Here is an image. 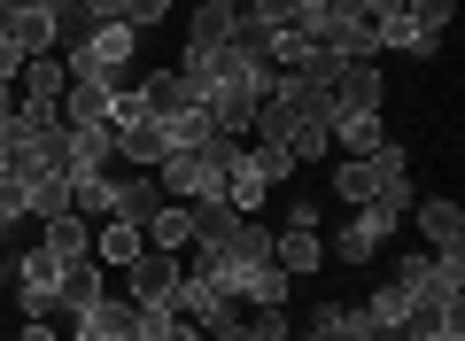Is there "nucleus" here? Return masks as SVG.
I'll list each match as a JSON object with an SVG mask.
<instances>
[{"mask_svg": "<svg viewBox=\"0 0 465 341\" xmlns=\"http://www.w3.org/2000/svg\"><path fill=\"white\" fill-rule=\"evenodd\" d=\"M232 163H241V140H202V147H171L163 163H155V186H163V202H225V179Z\"/></svg>", "mask_w": 465, "mask_h": 341, "instance_id": "f257e3e1", "label": "nucleus"}, {"mask_svg": "<svg viewBox=\"0 0 465 341\" xmlns=\"http://www.w3.org/2000/svg\"><path fill=\"white\" fill-rule=\"evenodd\" d=\"M171 310H179L186 326H202V334H217V326L241 318L232 287H225V279H210V272H179V295H171Z\"/></svg>", "mask_w": 465, "mask_h": 341, "instance_id": "f03ea898", "label": "nucleus"}, {"mask_svg": "<svg viewBox=\"0 0 465 341\" xmlns=\"http://www.w3.org/2000/svg\"><path fill=\"white\" fill-rule=\"evenodd\" d=\"M54 272H63V264L47 256V248H16V279H8V287H16V303H24V318H54V310H63V295H54Z\"/></svg>", "mask_w": 465, "mask_h": 341, "instance_id": "7ed1b4c3", "label": "nucleus"}, {"mask_svg": "<svg viewBox=\"0 0 465 341\" xmlns=\"http://www.w3.org/2000/svg\"><path fill=\"white\" fill-rule=\"evenodd\" d=\"M155 210H163V186H155V171H124V163H109V217H124V226L148 233Z\"/></svg>", "mask_w": 465, "mask_h": 341, "instance_id": "20e7f679", "label": "nucleus"}, {"mask_svg": "<svg viewBox=\"0 0 465 341\" xmlns=\"http://www.w3.org/2000/svg\"><path fill=\"white\" fill-rule=\"evenodd\" d=\"M388 233H396V217L372 210V202H357V210L341 217V233H333V256H341V264H372L388 248Z\"/></svg>", "mask_w": 465, "mask_h": 341, "instance_id": "39448f33", "label": "nucleus"}, {"mask_svg": "<svg viewBox=\"0 0 465 341\" xmlns=\"http://www.w3.org/2000/svg\"><path fill=\"white\" fill-rule=\"evenodd\" d=\"M124 272H133V295H124V303H140V310H171V295H179V272H186V264L163 256V248H140Z\"/></svg>", "mask_w": 465, "mask_h": 341, "instance_id": "423d86ee", "label": "nucleus"}, {"mask_svg": "<svg viewBox=\"0 0 465 341\" xmlns=\"http://www.w3.org/2000/svg\"><path fill=\"white\" fill-rule=\"evenodd\" d=\"M287 341H381V326L365 318V303H318Z\"/></svg>", "mask_w": 465, "mask_h": 341, "instance_id": "0eeeda50", "label": "nucleus"}, {"mask_svg": "<svg viewBox=\"0 0 465 341\" xmlns=\"http://www.w3.org/2000/svg\"><path fill=\"white\" fill-rule=\"evenodd\" d=\"M372 163H381V186H372V210H388V217H411L419 186H411V155H403V140H381V147H372Z\"/></svg>", "mask_w": 465, "mask_h": 341, "instance_id": "6e6552de", "label": "nucleus"}, {"mask_svg": "<svg viewBox=\"0 0 465 341\" xmlns=\"http://www.w3.org/2000/svg\"><path fill=\"white\" fill-rule=\"evenodd\" d=\"M333 116L341 109H388V85H381V63H341L333 70Z\"/></svg>", "mask_w": 465, "mask_h": 341, "instance_id": "1a4fd4ad", "label": "nucleus"}, {"mask_svg": "<svg viewBox=\"0 0 465 341\" xmlns=\"http://www.w3.org/2000/svg\"><path fill=\"white\" fill-rule=\"evenodd\" d=\"M133 101H140L148 116H163V125H171L179 109H194V94H186L179 70H140V78H133Z\"/></svg>", "mask_w": 465, "mask_h": 341, "instance_id": "9d476101", "label": "nucleus"}, {"mask_svg": "<svg viewBox=\"0 0 465 341\" xmlns=\"http://www.w3.org/2000/svg\"><path fill=\"white\" fill-rule=\"evenodd\" d=\"M411 217H419V233H427V248H465V210L450 195H419Z\"/></svg>", "mask_w": 465, "mask_h": 341, "instance_id": "9b49d317", "label": "nucleus"}, {"mask_svg": "<svg viewBox=\"0 0 465 341\" xmlns=\"http://www.w3.org/2000/svg\"><path fill=\"white\" fill-rule=\"evenodd\" d=\"M39 248H47L54 264H70V256H94V217H78V210L47 217V226H39Z\"/></svg>", "mask_w": 465, "mask_h": 341, "instance_id": "f8f14e48", "label": "nucleus"}, {"mask_svg": "<svg viewBox=\"0 0 465 341\" xmlns=\"http://www.w3.org/2000/svg\"><path fill=\"white\" fill-rule=\"evenodd\" d=\"M16 202H24V217H32V226H47V217L70 210V179H63V171H32V179L16 186Z\"/></svg>", "mask_w": 465, "mask_h": 341, "instance_id": "ddd939ff", "label": "nucleus"}, {"mask_svg": "<svg viewBox=\"0 0 465 341\" xmlns=\"http://www.w3.org/2000/svg\"><path fill=\"white\" fill-rule=\"evenodd\" d=\"M140 248H148V233H140V226H124V217H101V226H94V264H101V272H109V264L124 272V264H133Z\"/></svg>", "mask_w": 465, "mask_h": 341, "instance_id": "4468645a", "label": "nucleus"}, {"mask_svg": "<svg viewBox=\"0 0 465 341\" xmlns=\"http://www.w3.org/2000/svg\"><path fill=\"white\" fill-rule=\"evenodd\" d=\"M381 140H388V116L381 109H341V116H333V147H341V155H372Z\"/></svg>", "mask_w": 465, "mask_h": 341, "instance_id": "2eb2a0df", "label": "nucleus"}, {"mask_svg": "<svg viewBox=\"0 0 465 341\" xmlns=\"http://www.w3.org/2000/svg\"><path fill=\"white\" fill-rule=\"evenodd\" d=\"M109 101H116V85L70 78V85H63V125H109Z\"/></svg>", "mask_w": 465, "mask_h": 341, "instance_id": "dca6fc26", "label": "nucleus"}, {"mask_svg": "<svg viewBox=\"0 0 465 341\" xmlns=\"http://www.w3.org/2000/svg\"><path fill=\"white\" fill-rule=\"evenodd\" d=\"M186 241H194V202H163V210L148 217V248H163V256H186Z\"/></svg>", "mask_w": 465, "mask_h": 341, "instance_id": "f3484780", "label": "nucleus"}, {"mask_svg": "<svg viewBox=\"0 0 465 341\" xmlns=\"http://www.w3.org/2000/svg\"><path fill=\"white\" fill-rule=\"evenodd\" d=\"M372 186H381V163H372V155H341V163H333V202H341V210L372 202Z\"/></svg>", "mask_w": 465, "mask_h": 341, "instance_id": "a211bd4d", "label": "nucleus"}, {"mask_svg": "<svg viewBox=\"0 0 465 341\" xmlns=\"http://www.w3.org/2000/svg\"><path fill=\"white\" fill-rule=\"evenodd\" d=\"M272 264H280L287 279H302V272H318V264H326V241H318V233H295V226H287L280 241H272Z\"/></svg>", "mask_w": 465, "mask_h": 341, "instance_id": "6ab92c4d", "label": "nucleus"}, {"mask_svg": "<svg viewBox=\"0 0 465 341\" xmlns=\"http://www.w3.org/2000/svg\"><path fill=\"white\" fill-rule=\"evenodd\" d=\"M232 16H241V8H225V0H194V16H186V47H225Z\"/></svg>", "mask_w": 465, "mask_h": 341, "instance_id": "aec40b11", "label": "nucleus"}, {"mask_svg": "<svg viewBox=\"0 0 465 341\" xmlns=\"http://www.w3.org/2000/svg\"><path fill=\"white\" fill-rule=\"evenodd\" d=\"M39 16L54 24V55L85 47V32H94V16H85V0H39Z\"/></svg>", "mask_w": 465, "mask_h": 341, "instance_id": "412c9836", "label": "nucleus"}, {"mask_svg": "<svg viewBox=\"0 0 465 341\" xmlns=\"http://www.w3.org/2000/svg\"><path fill=\"white\" fill-rule=\"evenodd\" d=\"M16 78H24V101H63V85H70V63H63V55H32V63H24Z\"/></svg>", "mask_w": 465, "mask_h": 341, "instance_id": "4be33fe9", "label": "nucleus"}, {"mask_svg": "<svg viewBox=\"0 0 465 341\" xmlns=\"http://www.w3.org/2000/svg\"><path fill=\"white\" fill-rule=\"evenodd\" d=\"M54 295H63V310L94 303V295H101V264H94V256H70L63 272H54Z\"/></svg>", "mask_w": 465, "mask_h": 341, "instance_id": "5701e85b", "label": "nucleus"}, {"mask_svg": "<svg viewBox=\"0 0 465 341\" xmlns=\"http://www.w3.org/2000/svg\"><path fill=\"white\" fill-rule=\"evenodd\" d=\"M403 16H411V32H419V39H434V47H442L450 16H458V0H403Z\"/></svg>", "mask_w": 465, "mask_h": 341, "instance_id": "b1692460", "label": "nucleus"}, {"mask_svg": "<svg viewBox=\"0 0 465 341\" xmlns=\"http://www.w3.org/2000/svg\"><path fill=\"white\" fill-rule=\"evenodd\" d=\"M163 140H171V147H202V140H217V125H210V109L194 101V109H179V116L163 125Z\"/></svg>", "mask_w": 465, "mask_h": 341, "instance_id": "393cba45", "label": "nucleus"}, {"mask_svg": "<svg viewBox=\"0 0 465 341\" xmlns=\"http://www.w3.org/2000/svg\"><path fill=\"white\" fill-rule=\"evenodd\" d=\"M249 16L264 24V32H302V0H249ZM311 39V32H302Z\"/></svg>", "mask_w": 465, "mask_h": 341, "instance_id": "a878e982", "label": "nucleus"}, {"mask_svg": "<svg viewBox=\"0 0 465 341\" xmlns=\"http://www.w3.org/2000/svg\"><path fill=\"white\" fill-rule=\"evenodd\" d=\"M163 16H171V0H124V24H133V32H155Z\"/></svg>", "mask_w": 465, "mask_h": 341, "instance_id": "bb28decb", "label": "nucleus"}, {"mask_svg": "<svg viewBox=\"0 0 465 341\" xmlns=\"http://www.w3.org/2000/svg\"><path fill=\"white\" fill-rule=\"evenodd\" d=\"M210 341H264V326H256V318H249V310H241V318H232V326H217V334H210Z\"/></svg>", "mask_w": 465, "mask_h": 341, "instance_id": "cd10ccee", "label": "nucleus"}, {"mask_svg": "<svg viewBox=\"0 0 465 341\" xmlns=\"http://www.w3.org/2000/svg\"><path fill=\"white\" fill-rule=\"evenodd\" d=\"M16 341H63V334H54L47 318H24V334H16Z\"/></svg>", "mask_w": 465, "mask_h": 341, "instance_id": "c85d7f7f", "label": "nucleus"}, {"mask_svg": "<svg viewBox=\"0 0 465 341\" xmlns=\"http://www.w3.org/2000/svg\"><path fill=\"white\" fill-rule=\"evenodd\" d=\"M16 101H24L16 85H0V125H8V116H16Z\"/></svg>", "mask_w": 465, "mask_h": 341, "instance_id": "c756f323", "label": "nucleus"}, {"mask_svg": "<svg viewBox=\"0 0 465 341\" xmlns=\"http://www.w3.org/2000/svg\"><path fill=\"white\" fill-rule=\"evenodd\" d=\"M8 279H16V256H8V248H0V295H8Z\"/></svg>", "mask_w": 465, "mask_h": 341, "instance_id": "7c9ffc66", "label": "nucleus"}, {"mask_svg": "<svg viewBox=\"0 0 465 341\" xmlns=\"http://www.w3.org/2000/svg\"><path fill=\"white\" fill-rule=\"evenodd\" d=\"M225 8H249V0H225Z\"/></svg>", "mask_w": 465, "mask_h": 341, "instance_id": "2f4dec72", "label": "nucleus"}]
</instances>
